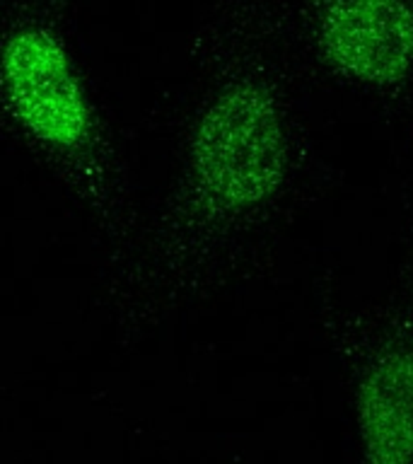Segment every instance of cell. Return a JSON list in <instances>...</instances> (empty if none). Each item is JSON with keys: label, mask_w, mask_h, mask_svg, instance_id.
Instances as JSON below:
<instances>
[{"label": "cell", "mask_w": 413, "mask_h": 464, "mask_svg": "<svg viewBox=\"0 0 413 464\" xmlns=\"http://www.w3.org/2000/svg\"><path fill=\"white\" fill-rule=\"evenodd\" d=\"M3 82L14 116L32 136L75 148L90 129V109L63 44L46 29H22L3 49Z\"/></svg>", "instance_id": "cell-2"}, {"label": "cell", "mask_w": 413, "mask_h": 464, "mask_svg": "<svg viewBox=\"0 0 413 464\" xmlns=\"http://www.w3.org/2000/svg\"><path fill=\"white\" fill-rule=\"evenodd\" d=\"M370 464L413 462V351L394 348L377 358L358 397Z\"/></svg>", "instance_id": "cell-4"}, {"label": "cell", "mask_w": 413, "mask_h": 464, "mask_svg": "<svg viewBox=\"0 0 413 464\" xmlns=\"http://www.w3.org/2000/svg\"><path fill=\"white\" fill-rule=\"evenodd\" d=\"M194 169L216 208L242 210L266 201L285 172V130L271 94L254 85L220 94L196 130Z\"/></svg>", "instance_id": "cell-1"}, {"label": "cell", "mask_w": 413, "mask_h": 464, "mask_svg": "<svg viewBox=\"0 0 413 464\" xmlns=\"http://www.w3.org/2000/svg\"><path fill=\"white\" fill-rule=\"evenodd\" d=\"M322 44L341 72L394 85L413 68V10L404 0H333L322 20Z\"/></svg>", "instance_id": "cell-3"}]
</instances>
